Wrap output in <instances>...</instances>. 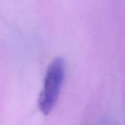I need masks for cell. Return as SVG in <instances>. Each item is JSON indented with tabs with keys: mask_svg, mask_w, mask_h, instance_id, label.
Masks as SVG:
<instances>
[{
	"mask_svg": "<svg viewBox=\"0 0 125 125\" xmlns=\"http://www.w3.org/2000/svg\"><path fill=\"white\" fill-rule=\"evenodd\" d=\"M64 77V60L57 57L51 62L47 68L43 87L38 99V108L44 114H49L55 107L59 97Z\"/></svg>",
	"mask_w": 125,
	"mask_h": 125,
	"instance_id": "cell-1",
	"label": "cell"
}]
</instances>
